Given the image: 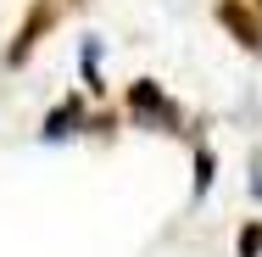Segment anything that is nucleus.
Returning <instances> with one entry per match:
<instances>
[{
  "label": "nucleus",
  "instance_id": "0eeeda50",
  "mask_svg": "<svg viewBox=\"0 0 262 257\" xmlns=\"http://www.w3.org/2000/svg\"><path fill=\"white\" fill-rule=\"evenodd\" d=\"M251 168H257V179H251V190H257V196H262V151L251 156Z\"/></svg>",
  "mask_w": 262,
  "mask_h": 257
},
{
  "label": "nucleus",
  "instance_id": "20e7f679",
  "mask_svg": "<svg viewBox=\"0 0 262 257\" xmlns=\"http://www.w3.org/2000/svg\"><path fill=\"white\" fill-rule=\"evenodd\" d=\"M84 123H90L84 95H67L61 106H51V112H45V129H39V134H45V140H67V134H78Z\"/></svg>",
  "mask_w": 262,
  "mask_h": 257
},
{
  "label": "nucleus",
  "instance_id": "39448f33",
  "mask_svg": "<svg viewBox=\"0 0 262 257\" xmlns=\"http://www.w3.org/2000/svg\"><path fill=\"white\" fill-rule=\"evenodd\" d=\"M212 179H217V156H212V146H195V196H207Z\"/></svg>",
  "mask_w": 262,
  "mask_h": 257
},
{
  "label": "nucleus",
  "instance_id": "f03ea898",
  "mask_svg": "<svg viewBox=\"0 0 262 257\" xmlns=\"http://www.w3.org/2000/svg\"><path fill=\"white\" fill-rule=\"evenodd\" d=\"M56 23H61V0H34V6L23 11V23H17L11 45H6V67H23L28 56L45 45V34H51Z\"/></svg>",
  "mask_w": 262,
  "mask_h": 257
},
{
  "label": "nucleus",
  "instance_id": "7ed1b4c3",
  "mask_svg": "<svg viewBox=\"0 0 262 257\" xmlns=\"http://www.w3.org/2000/svg\"><path fill=\"white\" fill-rule=\"evenodd\" d=\"M212 17H217V28H223L240 51L262 56V17L251 11V0H217V6H212Z\"/></svg>",
  "mask_w": 262,
  "mask_h": 257
},
{
  "label": "nucleus",
  "instance_id": "6e6552de",
  "mask_svg": "<svg viewBox=\"0 0 262 257\" xmlns=\"http://www.w3.org/2000/svg\"><path fill=\"white\" fill-rule=\"evenodd\" d=\"M251 11H257V17H262V0H251Z\"/></svg>",
  "mask_w": 262,
  "mask_h": 257
},
{
  "label": "nucleus",
  "instance_id": "f257e3e1",
  "mask_svg": "<svg viewBox=\"0 0 262 257\" xmlns=\"http://www.w3.org/2000/svg\"><path fill=\"white\" fill-rule=\"evenodd\" d=\"M123 112L134 129H151V134H184V106L162 90L157 78H134L128 95H123Z\"/></svg>",
  "mask_w": 262,
  "mask_h": 257
},
{
  "label": "nucleus",
  "instance_id": "423d86ee",
  "mask_svg": "<svg viewBox=\"0 0 262 257\" xmlns=\"http://www.w3.org/2000/svg\"><path fill=\"white\" fill-rule=\"evenodd\" d=\"M234 252H240V257H262V218H251V224L240 229V241H234Z\"/></svg>",
  "mask_w": 262,
  "mask_h": 257
}]
</instances>
